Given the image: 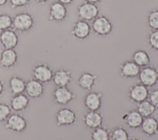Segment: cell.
<instances>
[{
    "label": "cell",
    "mask_w": 158,
    "mask_h": 140,
    "mask_svg": "<svg viewBox=\"0 0 158 140\" xmlns=\"http://www.w3.org/2000/svg\"><path fill=\"white\" fill-rule=\"evenodd\" d=\"M35 25L33 16L27 12L17 14L13 18L12 28L21 33H28Z\"/></svg>",
    "instance_id": "cell-1"
},
{
    "label": "cell",
    "mask_w": 158,
    "mask_h": 140,
    "mask_svg": "<svg viewBox=\"0 0 158 140\" xmlns=\"http://www.w3.org/2000/svg\"><path fill=\"white\" fill-rule=\"evenodd\" d=\"M91 28L96 36L106 37L112 33L113 24L107 16L101 15L92 21Z\"/></svg>",
    "instance_id": "cell-2"
},
{
    "label": "cell",
    "mask_w": 158,
    "mask_h": 140,
    "mask_svg": "<svg viewBox=\"0 0 158 140\" xmlns=\"http://www.w3.org/2000/svg\"><path fill=\"white\" fill-rule=\"evenodd\" d=\"M138 77L139 83L148 88L152 87L158 83V69L151 66L142 68Z\"/></svg>",
    "instance_id": "cell-3"
},
{
    "label": "cell",
    "mask_w": 158,
    "mask_h": 140,
    "mask_svg": "<svg viewBox=\"0 0 158 140\" xmlns=\"http://www.w3.org/2000/svg\"><path fill=\"white\" fill-rule=\"evenodd\" d=\"M54 71L47 63H40L32 67L33 78L43 84H47L52 80Z\"/></svg>",
    "instance_id": "cell-4"
},
{
    "label": "cell",
    "mask_w": 158,
    "mask_h": 140,
    "mask_svg": "<svg viewBox=\"0 0 158 140\" xmlns=\"http://www.w3.org/2000/svg\"><path fill=\"white\" fill-rule=\"evenodd\" d=\"M99 9L96 4L84 2L77 7V14L80 20L92 21L99 15Z\"/></svg>",
    "instance_id": "cell-5"
},
{
    "label": "cell",
    "mask_w": 158,
    "mask_h": 140,
    "mask_svg": "<svg viewBox=\"0 0 158 140\" xmlns=\"http://www.w3.org/2000/svg\"><path fill=\"white\" fill-rule=\"evenodd\" d=\"M27 127L26 119L19 114H11L6 121L5 128L11 132L20 133Z\"/></svg>",
    "instance_id": "cell-6"
},
{
    "label": "cell",
    "mask_w": 158,
    "mask_h": 140,
    "mask_svg": "<svg viewBox=\"0 0 158 140\" xmlns=\"http://www.w3.org/2000/svg\"><path fill=\"white\" fill-rule=\"evenodd\" d=\"M67 15L66 6L56 1L52 2L49 7L48 20L56 23H61L65 20Z\"/></svg>",
    "instance_id": "cell-7"
},
{
    "label": "cell",
    "mask_w": 158,
    "mask_h": 140,
    "mask_svg": "<svg viewBox=\"0 0 158 140\" xmlns=\"http://www.w3.org/2000/svg\"><path fill=\"white\" fill-rule=\"evenodd\" d=\"M149 95V88L141 83L131 86L128 91V96L130 101L136 104L148 99Z\"/></svg>",
    "instance_id": "cell-8"
},
{
    "label": "cell",
    "mask_w": 158,
    "mask_h": 140,
    "mask_svg": "<svg viewBox=\"0 0 158 140\" xmlns=\"http://www.w3.org/2000/svg\"><path fill=\"white\" fill-rule=\"evenodd\" d=\"M52 97L56 103L67 105L75 98V95L67 87H57L52 91Z\"/></svg>",
    "instance_id": "cell-9"
},
{
    "label": "cell",
    "mask_w": 158,
    "mask_h": 140,
    "mask_svg": "<svg viewBox=\"0 0 158 140\" xmlns=\"http://www.w3.org/2000/svg\"><path fill=\"white\" fill-rule=\"evenodd\" d=\"M77 116L74 111L69 107H62L56 114V123L57 126H70L75 123Z\"/></svg>",
    "instance_id": "cell-10"
},
{
    "label": "cell",
    "mask_w": 158,
    "mask_h": 140,
    "mask_svg": "<svg viewBox=\"0 0 158 140\" xmlns=\"http://www.w3.org/2000/svg\"><path fill=\"white\" fill-rule=\"evenodd\" d=\"M91 31V25L88 22L79 20L73 23L70 33L76 39L85 40L90 36Z\"/></svg>",
    "instance_id": "cell-11"
},
{
    "label": "cell",
    "mask_w": 158,
    "mask_h": 140,
    "mask_svg": "<svg viewBox=\"0 0 158 140\" xmlns=\"http://www.w3.org/2000/svg\"><path fill=\"white\" fill-rule=\"evenodd\" d=\"M104 120L103 115L98 111H88L83 117L85 126L90 130H94L101 126Z\"/></svg>",
    "instance_id": "cell-12"
},
{
    "label": "cell",
    "mask_w": 158,
    "mask_h": 140,
    "mask_svg": "<svg viewBox=\"0 0 158 140\" xmlns=\"http://www.w3.org/2000/svg\"><path fill=\"white\" fill-rule=\"evenodd\" d=\"M19 42V36L14 30L9 29L0 33V44L4 49H14Z\"/></svg>",
    "instance_id": "cell-13"
},
{
    "label": "cell",
    "mask_w": 158,
    "mask_h": 140,
    "mask_svg": "<svg viewBox=\"0 0 158 140\" xmlns=\"http://www.w3.org/2000/svg\"><path fill=\"white\" fill-rule=\"evenodd\" d=\"M18 60V54L15 49H4L0 52V66L6 69L14 67Z\"/></svg>",
    "instance_id": "cell-14"
},
{
    "label": "cell",
    "mask_w": 158,
    "mask_h": 140,
    "mask_svg": "<svg viewBox=\"0 0 158 140\" xmlns=\"http://www.w3.org/2000/svg\"><path fill=\"white\" fill-rule=\"evenodd\" d=\"M25 91L28 97L36 99L43 96L44 91V87L43 83L34 78H31L26 83Z\"/></svg>",
    "instance_id": "cell-15"
},
{
    "label": "cell",
    "mask_w": 158,
    "mask_h": 140,
    "mask_svg": "<svg viewBox=\"0 0 158 140\" xmlns=\"http://www.w3.org/2000/svg\"><path fill=\"white\" fill-rule=\"evenodd\" d=\"M102 94L97 91H90L84 98V104L88 111H98L102 106Z\"/></svg>",
    "instance_id": "cell-16"
},
{
    "label": "cell",
    "mask_w": 158,
    "mask_h": 140,
    "mask_svg": "<svg viewBox=\"0 0 158 140\" xmlns=\"http://www.w3.org/2000/svg\"><path fill=\"white\" fill-rule=\"evenodd\" d=\"M141 68L132 60L122 63L119 67L120 76L124 79H133L138 76Z\"/></svg>",
    "instance_id": "cell-17"
},
{
    "label": "cell",
    "mask_w": 158,
    "mask_h": 140,
    "mask_svg": "<svg viewBox=\"0 0 158 140\" xmlns=\"http://www.w3.org/2000/svg\"><path fill=\"white\" fill-rule=\"evenodd\" d=\"M30 104L29 97L23 93L14 95L10 98V107L15 112H22Z\"/></svg>",
    "instance_id": "cell-18"
},
{
    "label": "cell",
    "mask_w": 158,
    "mask_h": 140,
    "mask_svg": "<svg viewBox=\"0 0 158 140\" xmlns=\"http://www.w3.org/2000/svg\"><path fill=\"white\" fill-rule=\"evenodd\" d=\"M56 87H67L72 80V74L70 70L63 68L54 72L52 80Z\"/></svg>",
    "instance_id": "cell-19"
},
{
    "label": "cell",
    "mask_w": 158,
    "mask_h": 140,
    "mask_svg": "<svg viewBox=\"0 0 158 140\" xmlns=\"http://www.w3.org/2000/svg\"><path fill=\"white\" fill-rule=\"evenodd\" d=\"M142 115L137 110H130L127 111L123 116L122 120L127 126L131 129H137L139 128L143 120Z\"/></svg>",
    "instance_id": "cell-20"
},
{
    "label": "cell",
    "mask_w": 158,
    "mask_h": 140,
    "mask_svg": "<svg viewBox=\"0 0 158 140\" xmlns=\"http://www.w3.org/2000/svg\"><path fill=\"white\" fill-rule=\"evenodd\" d=\"M140 127L142 133L148 137L158 135V120L153 116L144 118Z\"/></svg>",
    "instance_id": "cell-21"
},
{
    "label": "cell",
    "mask_w": 158,
    "mask_h": 140,
    "mask_svg": "<svg viewBox=\"0 0 158 140\" xmlns=\"http://www.w3.org/2000/svg\"><path fill=\"white\" fill-rule=\"evenodd\" d=\"M98 76L89 72H83L78 77L77 84L84 90H91L96 85Z\"/></svg>",
    "instance_id": "cell-22"
},
{
    "label": "cell",
    "mask_w": 158,
    "mask_h": 140,
    "mask_svg": "<svg viewBox=\"0 0 158 140\" xmlns=\"http://www.w3.org/2000/svg\"><path fill=\"white\" fill-rule=\"evenodd\" d=\"M27 82L22 77L14 75L9 80V87L11 93L14 95H18L23 93L25 91Z\"/></svg>",
    "instance_id": "cell-23"
},
{
    "label": "cell",
    "mask_w": 158,
    "mask_h": 140,
    "mask_svg": "<svg viewBox=\"0 0 158 140\" xmlns=\"http://www.w3.org/2000/svg\"><path fill=\"white\" fill-rule=\"evenodd\" d=\"M132 61L140 68L149 66L151 59L148 52L142 49L136 50L132 56Z\"/></svg>",
    "instance_id": "cell-24"
},
{
    "label": "cell",
    "mask_w": 158,
    "mask_h": 140,
    "mask_svg": "<svg viewBox=\"0 0 158 140\" xmlns=\"http://www.w3.org/2000/svg\"><path fill=\"white\" fill-rule=\"evenodd\" d=\"M156 110L154 106L148 99L137 104V111L143 118L152 116Z\"/></svg>",
    "instance_id": "cell-25"
},
{
    "label": "cell",
    "mask_w": 158,
    "mask_h": 140,
    "mask_svg": "<svg viewBox=\"0 0 158 140\" xmlns=\"http://www.w3.org/2000/svg\"><path fill=\"white\" fill-rule=\"evenodd\" d=\"M91 140H110V131L102 126L92 130Z\"/></svg>",
    "instance_id": "cell-26"
},
{
    "label": "cell",
    "mask_w": 158,
    "mask_h": 140,
    "mask_svg": "<svg viewBox=\"0 0 158 140\" xmlns=\"http://www.w3.org/2000/svg\"><path fill=\"white\" fill-rule=\"evenodd\" d=\"M127 130L122 126H116L110 131V140H129Z\"/></svg>",
    "instance_id": "cell-27"
},
{
    "label": "cell",
    "mask_w": 158,
    "mask_h": 140,
    "mask_svg": "<svg viewBox=\"0 0 158 140\" xmlns=\"http://www.w3.org/2000/svg\"><path fill=\"white\" fill-rule=\"evenodd\" d=\"M13 18L8 14H0V33L12 28Z\"/></svg>",
    "instance_id": "cell-28"
},
{
    "label": "cell",
    "mask_w": 158,
    "mask_h": 140,
    "mask_svg": "<svg viewBox=\"0 0 158 140\" xmlns=\"http://www.w3.org/2000/svg\"><path fill=\"white\" fill-rule=\"evenodd\" d=\"M147 23L152 30H158V9H153L148 13Z\"/></svg>",
    "instance_id": "cell-29"
},
{
    "label": "cell",
    "mask_w": 158,
    "mask_h": 140,
    "mask_svg": "<svg viewBox=\"0 0 158 140\" xmlns=\"http://www.w3.org/2000/svg\"><path fill=\"white\" fill-rule=\"evenodd\" d=\"M148 42L151 49L158 51V30H152L149 32Z\"/></svg>",
    "instance_id": "cell-30"
},
{
    "label": "cell",
    "mask_w": 158,
    "mask_h": 140,
    "mask_svg": "<svg viewBox=\"0 0 158 140\" xmlns=\"http://www.w3.org/2000/svg\"><path fill=\"white\" fill-rule=\"evenodd\" d=\"M12 109L7 104L0 103V122L6 121L11 114Z\"/></svg>",
    "instance_id": "cell-31"
},
{
    "label": "cell",
    "mask_w": 158,
    "mask_h": 140,
    "mask_svg": "<svg viewBox=\"0 0 158 140\" xmlns=\"http://www.w3.org/2000/svg\"><path fill=\"white\" fill-rule=\"evenodd\" d=\"M9 1L12 9L27 7L31 3V0H9Z\"/></svg>",
    "instance_id": "cell-32"
},
{
    "label": "cell",
    "mask_w": 158,
    "mask_h": 140,
    "mask_svg": "<svg viewBox=\"0 0 158 140\" xmlns=\"http://www.w3.org/2000/svg\"><path fill=\"white\" fill-rule=\"evenodd\" d=\"M148 100L154 106L156 110H158V89L154 90L149 92Z\"/></svg>",
    "instance_id": "cell-33"
},
{
    "label": "cell",
    "mask_w": 158,
    "mask_h": 140,
    "mask_svg": "<svg viewBox=\"0 0 158 140\" xmlns=\"http://www.w3.org/2000/svg\"><path fill=\"white\" fill-rule=\"evenodd\" d=\"M4 90H5L4 82V81L2 80H1L0 79V97L2 95Z\"/></svg>",
    "instance_id": "cell-34"
},
{
    "label": "cell",
    "mask_w": 158,
    "mask_h": 140,
    "mask_svg": "<svg viewBox=\"0 0 158 140\" xmlns=\"http://www.w3.org/2000/svg\"><path fill=\"white\" fill-rule=\"evenodd\" d=\"M57 1L65 6H67L72 4L75 0H57Z\"/></svg>",
    "instance_id": "cell-35"
},
{
    "label": "cell",
    "mask_w": 158,
    "mask_h": 140,
    "mask_svg": "<svg viewBox=\"0 0 158 140\" xmlns=\"http://www.w3.org/2000/svg\"><path fill=\"white\" fill-rule=\"evenodd\" d=\"M84 1H85V2H88V3L96 4L101 2L102 0H84Z\"/></svg>",
    "instance_id": "cell-36"
},
{
    "label": "cell",
    "mask_w": 158,
    "mask_h": 140,
    "mask_svg": "<svg viewBox=\"0 0 158 140\" xmlns=\"http://www.w3.org/2000/svg\"><path fill=\"white\" fill-rule=\"evenodd\" d=\"M48 1H49V0H35V1L36 3L41 4H43L46 3Z\"/></svg>",
    "instance_id": "cell-37"
},
{
    "label": "cell",
    "mask_w": 158,
    "mask_h": 140,
    "mask_svg": "<svg viewBox=\"0 0 158 140\" xmlns=\"http://www.w3.org/2000/svg\"><path fill=\"white\" fill-rule=\"evenodd\" d=\"M9 0H0V7L4 6L7 2Z\"/></svg>",
    "instance_id": "cell-38"
},
{
    "label": "cell",
    "mask_w": 158,
    "mask_h": 140,
    "mask_svg": "<svg viewBox=\"0 0 158 140\" xmlns=\"http://www.w3.org/2000/svg\"><path fill=\"white\" fill-rule=\"evenodd\" d=\"M129 140H143V139H139V138H130Z\"/></svg>",
    "instance_id": "cell-39"
}]
</instances>
